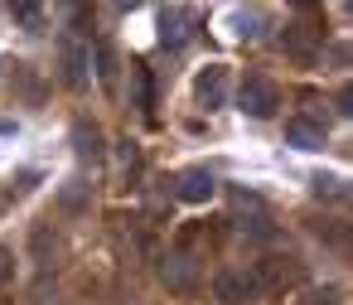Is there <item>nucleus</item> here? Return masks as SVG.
<instances>
[{
    "instance_id": "423d86ee",
    "label": "nucleus",
    "mask_w": 353,
    "mask_h": 305,
    "mask_svg": "<svg viewBox=\"0 0 353 305\" xmlns=\"http://www.w3.org/2000/svg\"><path fill=\"white\" fill-rule=\"evenodd\" d=\"M213 295L223 300V305H252V300H261V291H256V276L252 271H218V281H213Z\"/></svg>"
},
{
    "instance_id": "0eeeda50",
    "label": "nucleus",
    "mask_w": 353,
    "mask_h": 305,
    "mask_svg": "<svg viewBox=\"0 0 353 305\" xmlns=\"http://www.w3.org/2000/svg\"><path fill=\"white\" fill-rule=\"evenodd\" d=\"M194 97H199V107H208V112L228 107V68H223V63H208V68L194 78Z\"/></svg>"
},
{
    "instance_id": "ddd939ff",
    "label": "nucleus",
    "mask_w": 353,
    "mask_h": 305,
    "mask_svg": "<svg viewBox=\"0 0 353 305\" xmlns=\"http://www.w3.org/2000/svg\"><path fill=\"white\" fill-rule=\"evenodd\" d=\"M310 194L314 199H329V204H343L348 199V184L339 175H310Z\"/></svg>"
},
{
    "instance_id": "9b49d317",
    "label": "nucleus",
    "mask_w": 353,
    "mask_h": 305,
    "mask_svg": "<svg viewBox=\"0 0 353 305\" xmlns=\"http://www.w3.org/2000/svg\"><path fill=\"white\" fill-rule=\"evenodd\" d=\"M73 141H78V160H88V165H102V131L97 126H88V121H78L73 126Z\"/></svg>"
},
{
    "instance_id": "4468645a",
    "label": "nucleus",
    "mask_w": 353,
    "mask_h": 305,
    "mask_svg": "<svg viewBox=\"0 0 353 305\" xmlns=\"http://www.w3.org/2000/svg\"><path fill=\"white\" fill-rule=\"evenodd\" d=\"M10 15H15V25H25L30 35H39V30H44V6H15Z\"/></svg>"
},
{
    "instance_id": "20e7f679",
    "label": "nucleus",
    "mask_w": 353,
    "mask_h": 305,
    "mask_svg": "<svg viewBox=\"0 0 353 305\" xmlns=\"http://www.w3.org/2000/svg\"><path fill=\"white\" fill-rule=\"evenodd\" d=\"M59 63H63V83L73 88V92H83L88 83H92V49L83 44V39H63L59 44Z\"/></svg>"
},
{
    "instance_id": "f3484780",
    "label": "nucleus",
    "mask_w": 353,
    "mask_h": 305,
    "mask_svg": "<svg viewBox=\"0 0 353 305\" xmlns=\"http://www.w3.org/2000/svg\"><path fill=\"white\" fill-rule=\"evenodd\" d=\"M10 276H15V252H10V247H0V286H6Z\"/></svg>"
},
{
    "instance_id": "dca6fc26",
    "label": "nucleus",
    "mask_w": 353,
    "mask_h": 305,
    "mask_svg": "<svg viewBox=\"0 0 353 305\" xmlns=\"http://www.w3.org/2000/svg\"><path fill=\"white\" fill-rule=\"evenodd\" d=\"M63 208H83V179H68V189H63Z\"/></svg>"
},
{
    "instance_id": "f257e3e1",
    "label": "nucleus",
    "mask_w": 353,
    "mask_h": 305,
    "mask_svg": "<svg viewBox=\"0 0 353 305\" xmlns=\"http://www.w3.org/2000/svg\"><path fill=\"white\" fill-rule=\"evenodd\" d=\"M252 276H256V291L261 295H285V291H300L305 286V262L300 257H261Z\"/></svg>"
},
{
    "instance_id": "7ed1b4c3",
    "label": "nucleus",
    "mask_w": 353,
    "mask_h": 305,
    "mask_svg": "<svg viewBox=\"0 0 353 305\" xmlns=\"http://www.w3.org/2000/svg\"><path fill=\"white\" fill-rule=\"evenodd\" d=\"M160 286L165 291H174V295H194L199 286H203V266H199V257L194 252H165L160 257Z\"/></svg>"
},
{
    "instance_id": "1a4fd4ad",
    "label": "nucleus",
    "mask_w": 353,
    "mask_h": 305,
    "mask_svg": "<svg viewBox=\"0 0 353 305\" xmlns=\"http://www.w3.org/2000/svg\"><path fill=\"white\" fill-rule=\"evenodd\" d=\"M314 30L310 25H285V54L300 59V63H314Z\"/></svg>"
},
{
    "instance_id": "f03ea898",
    "label": "nucleus",
    "mask_w": 353,
    "mask_h": 305,
    "mask_svg": "<svg viewBox=\"0 0 353 305\" xmlns=\"http://www.w3.org/2000/svg\"><path fill=\"white\" fill-rule=\"evenodd\" d=\"M276 107H281V88H276L266 73H247V78L237 83V112H247L252 121L276 117Z\"/></svg>"
},
{
    "instance_id": "39448f33",
    "label": "nucleus",
    "mask_w": 353,
    "mask_h": 305,
    "mask_svg": "<svg viewBox=\"0 0 353 305\" xmlns=\"http://www.w3.org/2000/svg\"><path fill=\"white\" fill-rule=\"evenodd\" d=\"M194 25H199V10L189 6H165L160 10V44L165 49H184L194 39Z\"/></svg>"
},
{
    "instance_id": "9d476101",
    "label": "nucleus",
    "mask_w": 353,
    "mask_h": 305,
    "mask_svg": "<svg viewBox=\"0 0 353 305\" xmlns=\"http://www.w3.org/2000/svg\"><path fill=\"white\" fill-rule=\"evenodd\" d=\"M285 141L295 146V150H324V126H314V121H285Z\"/></svg>"
},
{
    "instance_id": "f8f14e48",
    "label": "nucleus",
    "mask_w": 353,
    "mask_h": 305,
    "mask_svg": "<svg viewBox=\"0 0 353 305\" xmlns=\"http://www.w3.org/2000/svg\"><path fill=\"white\" fill-rule=\"evenodd\" d=\"M92 63H97L102 88H107V92H117V73H121V68H117V49H112V44H97V49H92Z\"/></svg>"
},
{
    "instance_id": "2eb2a0df",
    "label": "nucleus",
    "mask_w": 353,
    "mask_h": 305,
    "mask_svg": "<svg viewBox=\"0 0 353 305\" xmlns=\"http://www.w3.org/2000/svg\"><path fill=\"white\" fill-rule=\"evenodd\" d=\"M237 25H242V30H237L242 39H261V35H266V30H261V25H266V20H261V10H242V15H237Z\"/></svg>"
},
{
    "instance_id": "a211bd4d",
    "label": "nucleus",
    "mask_w": 353,
    "mask_h": 305,
    "mask_svg": "<svg viewBox=\"0 0 353 305\" xmlns=\"http://www.w3.org/2000/svg\"><path fill=\"white\" fill-rule=\"evenodd\" d=\"M348 112H353V92L343 88V92H339V117H348Z\"/></svg>"
},
{
    "instance_id": "6e6552de",
    "label": "nucleus",
    "mask_w": 353,
    "mask_h": 305,
    "mask_svg": "<svg viewBox=\"0 0 353 305\" xmlns=\"http://www.w3.org/2000/svg\"><path fill=\"white\" fill-rule=\"evenodd\" d=\"M213 189H218V179H213L208 170H189V175L179 179V199H184V204H208Z\"/></svg>"
}]
</instances>
